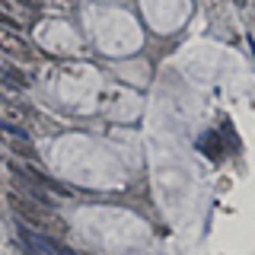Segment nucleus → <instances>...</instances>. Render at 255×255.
Segmentation results:
<instances>
[{"label":"nucleus","mask_w":255,"mask_h":255,"mask_svg":"<svg viewBox=\"0 0 255 255\" xmlns=\"http://www.w3.org/2000/svg\"><path fill=\"white\" fill-rule=\"evenodd\" d=\"M0 140H3L6 147L13 150V153H19V156H26V159L35 156V147H32V140L26 137V131H19V128L0 125Z\"/></svg>","instance_id":"nucleus-5"},{"label":"nucleus","mask_w":255,"mask_h":255,"mask_svg":"<svg viewBox=\"0 0 255 255\" xmlns=\"http://www.w3.org/2000/svg\"><path fill=\"white\" fill-rule=\"evenodd\" d=\"M3 3H13V0H3Z\"/></svg>","instance_id":"nucleus-11"},{"label":"nucleus","mask_w":255,"mask_h":255,"mask_svg":"<svg viewBox=\"0 0 255 255\" xmlns=\"http://www.w3.org/2000/svg\"><path fill=\"white\" fill-rule=\"evenodd\" d=\"M32 118H35V112H32V109L16 106V102H0V125H10V128L26 131Z\"/></svg>","instance_id":"nucleus-6"},{"label":"nucleus","mask_w":255,"mask_h":255,"mask_svg":"<svg viewBox=\"0 0 255 255\" xmlns=\"http://www.w3.org/2000/svg\"><path fill=\"white\" fill-rule=\"evenodd\" d=\"M233 3H236V6H246V0H233Z\"/></svg>","instance_id":"nucleus-10"},{"label":"nucleus","mask_w":255,"mask_h":255,"mask_svg":"<svg viewBox=\"0 0 255 255\" xmlns=\"http://www.w3.org/2000/svg\"><path fill=\"white\" fill-rule=\"evenodd\" d=\"M10 172H13V175H22V179H32V182H38V185H45L48 191H54V195H70V188H64L61 182L48 179V175H45L42 169H35V166H29V163L10 159Z\"/></svg>","instance_id":"nucleus-3"},{"label":"nucleus","mask_w":255,"mask_h":255,"mask_svg":"<svg viewBox=\"0 0 255 255\" xmlns=\"http://www.w3.org/2000/svg\"><path fill=\"white\" fill-rule=\"evenodd\" d=\"M19 239H22V246L32 249V252H45V255H64V252H67V246L58 243L51 233H42V230L29 227V223L19 227Z\"/></svg>","instance_id":"nucleus-2"},{"label":"nucleus","mask_w":255,"mask_h":255,"mask_svg":"<svg viewBox=\"0 0 255 255\" xmlns=\"http://www.w3.org/2000/svg\"><path fill=\"white\" fill-rule=\"evenodd\" d=\"M6 201H10V207L16 211V217H19L22 223H29V227L42 230V233H51V236H64V233H67V223H64L45 201H35V198L22 195V191H10Z\"/></svg>","instance_id":"nucleus-1"},{"label":"nucleus","mask_w":255,"mask_h":255,"mask_svg":"<svg viewBox=\"0 0 255 255\" xmlns=\"http://www.w3.org/2000/svg\"><path fill=\"white\" fill-rule=\"evenodd\" d=\"M0 26H3V29H13V32H16V29H22V26H19V19H16V16H10V13L3 10V6H0Z\"/></svg>","instance_id":"nucleus-9"},{"label":"nucleus","mask_w":255,"mask_h":255,"mask_svg":"<svg viewBox=\"0 0 255 255\" xmlns=\"http://www.w3.org/2000/svg\"><path fill=\"white\" fill-rule=\"evenodd\" d=\"M201 147H207V156H211V159H220L223 156V147H220L217 134H207V137L201 140Z\"/></svg>","instance_id":"nucleus-8"},{"label":"nucleus","mask_w":255,"mask_h":255,"mask_svg":"<svg viewBox=\"0 0 255 255\" xmlns=\"http://www.w3.org/2000/svg\"><path fill=\"white\" fill-rule=\"evenodd\" d=\"M0 83H6V86H13V90H26L29 86V77L22 74V70H16L13 64H6V61H0Z\"/></svg>","instance_id":"nucleus-7"},{"label":"nucleus","mask_w":255,"mask_h":255,"mask_svg":"<svg viewBox=\"0 0 255 255\" xmlns=\"http://www.w3.org/2000/svg\"><path fill=\"white\" fill-rule=\"evenodd\" d=\"M0 51H6L10 58H19V61H35V48L26 38H19L13 29H0Z\"/></svg>","instance_id":"nucleus-4"}]
</instances>
